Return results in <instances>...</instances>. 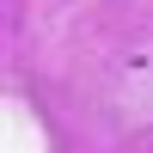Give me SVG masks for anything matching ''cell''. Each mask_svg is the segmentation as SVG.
I'll return each mask as SVG.
<instances>
[]
</instances>
